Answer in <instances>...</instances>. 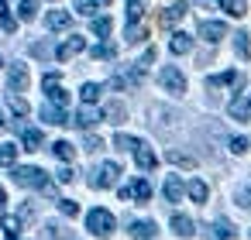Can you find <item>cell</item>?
<instances>
[{
    "mask_svg": "<svg viewBox=\"0 0 251 240\" xmlns=\"http://www.w3.org/2000/svg\"><path fill=\"white\" fill-rule=\"evenodd\" d=\"M200 38L210 42V45H217L220 38H227V24L224 21H203L200 24Z\"/></svg>",
    "mask_w": 251,
    "mask_h": 240,
    "instance_id": "6",
    "label": "cell"
},
{
    "mask_svg": "<svg viewBox=\"0 0 251 240\" xmlns=\"http://www.w3.org/2000/svg\"><path fill=\"white\" fill-rule=\"evenodd\" d=\"M117 175H121V165H117V161H103V165L93 172L90 189H110V185H117Z\"/></svg>",
    "mask_w": 251,
    "mask_h": 240,
    "instance_id": "3",
    "label": "cell"
},
{
    "mask_svg": "<svg viewBox=\"0 0 251 240\" xmlns=\"http://www.w3.org/2000/svg\"><path fill=\"white\" fill-rule=\"evenodd\" d=\"M42 86H45V96H49L52 107H66V103H69V93H66L59 83H42Z\"/></svg>",
    "mask_w": 251,
    "mask_h": 240,
    "instance_id": "18",
    "label": "cell"
},
{
    "mask_svg": "<svg viewBox=\"0 0 251 240\" xmlns=\"http://www.w3.org/2000/svg\"><path fill=\"white\" fill-rule=\"evenodd\" d=\"M220 7H224L230 18H244V4H241V0H220Z\"/></svg>",
    "mask_w": 251,
    "mask_h": 240,
    "instance_id": "41",
    "label": "cell"
},
{
    "mask_svg": "<svg viewBox=\"0 0 251 240\" xmlns=\"http://www.w3.org/2000/svg\"><path fill=\"white\" fill-rule=\"evenodd\" d=\"M76 175H73V168H59V182H73Z\"/></svg>",
    "mask_w": 251,
    "mask_h": 240,
    "instance_id": "49",
    "label": "cell"
},
{
    "mask_svg": "<svg viewBox=\"0 0 251 240\" xmlns=\"http://www.w3.org/2000/svg\"><path fill=\"white\" fill-rule=\"evenodd\" d=\"M145 35H148V31H145L141 24H127V35H124V38H127V45H141Z\"/></svg>",
    "mask_w": 251,
    "mask_h": 240,
    "instance_id": "35",
    "label": "cell"
},
{
    "mask_svg": "<svg viewBox=\"0 0 251 240\" xmlns=\"http://www.w3.org/2000/svg\"><path fill=\"white\" fill-rule=\"evenodd\" d=\"M110 28H114V24H110V18H93V35L107 38V35H110Z\"/></svg>",
    "mask_w": 251,
    "mask_h": 240,
    "instance_id": "42",
    "label": "cell"
},
{
    "mask_svg": "<svg viewBox=\"0 0 251 240\" xmlns=\"http://www.w3.org/2000/svg\"><path fill=\"white\" fill-rule=\"evenodd\" d=\"M227 113H230L234 120H251V100H244V96H234V100L227 103Z\"/></svg>",
    "mask_w": 251,
    "mask_h": 240,
    "instance_id": "12",
    "label": "cell"
},
{
    "mask_svg": "<svg viewBox=\"0 0 251 240\" xmlns=\"http://www.w3.org/2000/svg\"><path fill=\"white\" fill-rule=\"evenodd\" d=\"M141 79H145V65L127 69V72H117V76L110 79V86H114V89H127V86H141Z\"/></svg>",
    "mask_w": 251,
    "mask_h": 240,
    "instance_id": "5",
    "label": "cell"
},
{
    "mask_svg": "<svg viewBox=\"0 0 251 240\" xmlns=\"http://www.w3.org/2000/svg\"><path fill=\"white\" fill-rule=\"evenodd\" d=\"M83 48H86V42H83L79 35H73L69 42H62V45L55 48V59H59V62H69V59H73V55H79Z\"/></svg>",
    "mask_w": 251,
    "mask_h": 240,
    "instance_id": "9",
    "label": "cell"
},
{
    "mask_svg": "<svg viewBox=\"0 0 251 240\" xmlns=\"http://www.w3.org/2000/svg\"><path fill=\"white\" fill-rule=\"evenodd\" d=\"M182 192H186L182 178H179V175H169V178H165V199H169V202H182Z\"/></svg>",
    "mask_w": 251,
    "mask_h": 240,
    "instance_id": "19",
    "label": "cell"
},
{
    "mask_svg": "<svg viewBox=\"0 0 251 240\" xmlns=\"http://www.w3.org/2000/svg\"><path fill=\"white\" fill-rule=\"evenodd\" d=\"M97 4H100V0H76V11H79V14H86V18H93V14L100 11Z\"/></svg>",
    "mask_w": 251,
    "mask_h": 240,
    "instance_id": "43",
    "label": "cell"
},
{
    "mask_svg": "<svg viewBox=\"0 0 251 240\" xmlns=\"http://www.w3.org/2000/svg\"><path fill=\"white\" fill-rule=\"evenodd\" d=\"M165 158H169L172 165H179V168H193V165H196V158H189V154H182V151H169Z\"/></svg>",
    "mask_w": 251,
    "mask_h": 240,
    "instance_id": "37",
    "label": "cell"
},
{
    "mask_svg": "<svg viewBox=\"0 0 251 240\" xmlns=\"http://www.w3.org/2000/svg\"><path fill=\"white\" fill-rule=\"evenodd\" d=\"M100 93H103V86H97V83H83V89H79V100L90 107V103H97V100H100Z\"/></svg>",
    "mask_w": 251,
    "mask_h": 240,
    "instance_id": "27",
    "label": "cell"
},
{
    "mask_svg": "<svg viewBox=\"0 0 251 240\" xmlns=\"http://www.w3.org/2000/svg\"><path fill=\"white\" fill-rule=\"evenodd\" d=\"M52 151H55V158H62V161H73V154H76V148H73L69 141H55Z\"/></svg>",
    "mask_w": 251,
    "mask_h": 240,
    "instance_id": "34",
    "label": "cell"
},
{
    "mask_svg": "<svg viewBox=\"0 0 251 240\" xmlns=\"http://www.w3.org/2000/svg\"><path fill=\"white\" fill-rule=\"evenodd\" d=\"M4 202H7V192H4V185H0V209H4Z\"/></svg>",
    "mask_w": 251,
    "mask_h": 240,
    "instance_id": "50",
    "label": "cell"
},
{
    "mask_svg": "<svg viewBox=\"0 0 251 240\" xmlns=\"http://www.w3.org/2000/svg\"><path fill=\"white\" fill-rule=\"evenodd\" d=\"M172 233H176V237H193V233H196V223H193L186 213H176V216H172Z\"/></svg>",
    "mask_w": 251,
    "mask_h": 240,
    "instance_id": "17",
    "label": "cell"
},
{
    "mask_svg": "<svg viewBox=\"0 0 251 240\" xmlns=\"http://www.w3.org/2000/svg\"><path fill=\"white\" fill-rule=\"evenodd\" d=\"M69 24H73V14H69V11H52V14L45 18V28H49V31H66Z\"/></svg>",
    "mask_w": 251,
    "mask_h": 240,
    "instance_id": "14",
    "label": "cell"
},
{
    "mask_svg": "<svg viewBox=\"0 0 251 240\" xmlns=\"http://www.w3.org/2000/svg\"><path fill=\"white\" fill-rule=\"evenodd\" d=\"M100 120H103V113H97V110H90V107H83V110H79V113L73 117V124H76V127H83V131L97 127Z\"/></svg>",
    "mask_w": 251,
    "mask_h": 240,
    "instance_id": "16",
    "label": "cell"
},
{
    "mask_svg": "<svg viewBox=\"0 0 251 240\" xmlns=\"http://www.w3.org/2000/svg\"><path fill=\"white\" fill-rule=\"evenodd\" d=\"M234 52H237V59H251V35L248 31L234 35Z\"/></svg>",
    "mask_w": 251,
    "mask_h": 240,
    "instance_id": "24",
    "label": "cell"
},
{
    "mask_svg": "<svg viewBox=\"0 0 251 240\" xmlns=\"http://www.w3.org/2000/svg\"><path fill=\"white\" fill-rule=\"evenodd\" d=\"M100 148H103V141H100V137H93V134L83 141V151H100Z\"/></svg>",
    "mask_w": 251,
    "mask_h": 240,
    "instance_id": "47",
    "label": "cell"
},
{
    "mask_svg": "<svg viewBox=\"0 0 251 240\" xmlns=\"http://www.w3.org/2000/svg\"><path fill=\"white\" fill-rule=\"evenodd\" d=\"M100 4H110V0H100Z\"/></svg>",
    "mask_w": 251,
    "mask_h": 240,
    "instance_id": "54",
    "label": "cell"
},
{
    "mask_svg": "<svg viewBox=\"0 0 251 240\" xmlns=\"http://www.w3.org/2000/svg\"><path fill=\"white\" fill-rule=\"evenodd\" d=\"M7 127V120H4V110H0V131H4Z\"/></svg>",
    "mask_w": 251,
    "mask_h": 240,
    "instance_id": "52",
    "label": "cell"
},
{
    "mask_svg": "<svg viewBox=\"0 0 251 240\" xmlns=\"http://www.w3.org/2000/svg\"><path fill=\"white\" fill-rule=\"evenodd\" d=\"M217 86H244V76L237 72V69H227V72H220V76H210L206 79V89H217Z\"/></svg>",
    "mask_w": 251,
    "mask_h": 240,
    "instance_id": "7",
    "label": "cell"
},
{
    "mask_svg": "<svg viewBox=\"0 0 251 240\" xmlns=\"http://www.w3.org/2000/svg\"><path fill=\"white\" fill-rule=\"evenodd\" d=\"M38 18V0H21V21H35Z\"/></svg>",
    "mask_w": 251,
    "mask_h": 240,
    "instance_id": "40",
    "label": "cell"
},
{
    "mask_svg": "<svg viewBox=\"0 0 251 240\" xmlns=\"http://www.w3.org/2000/svg\"><path fill=\"white\" fill-rule=\"evenodd\" d=\"M134 161H138V168H145V172H151L155 165H158V158H155V151H148L145 144L134 151Z\"/></svg>",
    "mask_w": 251,
    "mask_h": 240,
    "instance_id": "25",
    "label": "cell"
},
{
    "mask_svg": "<svg viewBox=\"0 0 251 240\" xmlns=\"http://www.w3.org/2000/svg\"><path fill=\"white\" fill-rule=\"evenodd\" d=\"M155 223L151 219H138V223H131V237H138V240H148V237H155Z\"/></svg>",
    "mask_w": 251,
    "mask_h": 240,
    "instance_id": "26",
    "label": "cell"
},
{
    "mask_svg": "<svg viewBox=\"0 0 251 240\" xmlns=\"http://www.w3.org/2000/svg\"><path fill=\"white\" fill-rule=\"evenodd\" d=\"M42 120H45V124H52V127H66V124H73V117H69L62 107H52V103H45V107H42Z\"/></svg>",
    "mask_w": 251,
    "mask_h": 240,
    "instance_id": "10",
    "label": "cell"
},
{
    "mask_svg": "<svg viewBox=\"0 0 251 240\" xmlns=\"http://www.w3.org/2000/svg\"><path fill=\"white\" fill-rule=\"evenodd\" d=\"M100 113H103V120H110V124H124V117H127V107H124L121 100H110V103H107Z\"/></svg>",
    "mask_w": 251,
    "mask_h": 240,
    "instance_id": "15",
    "label": "cell"
},
{
    "mask_svg": "<svg viewBox=\"0 0 251 240\" xmlns=\"http://www.w3.org/2000/svg\"><path fill=\"white\" fill-rule=\"evenodd\" d=\"M121 199H138V202H148V199H151V185H148L145 178H138V182H131V185H124V189H121Z\"/></svg>",
    "mask_w": 251,
    "mask_h": 240,
    "instance_id": "8",
    "label": "cell"
},
{
    "mask_svg": "<svg viewBox=\"0 0 251 240\" xmlns=\"http://www.w3.org/2000/svg\"><path fill=\"white\" fill-rule=\"evenodd\" d=\"M59 213L69 216V219H76V216H79V202H76V199H59Z\"/></svg>",
    "mask_w": 251,
    "mask_h": 240,
    "instance_id": "38",
    "label": "cell"
},
{
    "mask_svg": "<svg viewBox=\"0 0 251 240\" xmlns=\"http://www.w3.org/2000/svg\"><path fill=\"white\" fill-rule=\"evenodd\" d=\"M0 24H4V31H7V35H14V31H18V21H14L11 14H0Z\"/></svg>",
    "mask_w": 251,
    "mask_h": 240,
    "instance_id": "46",
    "label": "cell"
},
{
    "mask_svg": "<svg viewBox=\"0 0 251 240\" xmlns=\"http://www.w3.org/2000/svg\"><path fill=\"white\" fill-rule=\"evenodd\" d=\"M186 192H189V199H193V202H206V182L193 178V182L186 185Z\"/></svg>",
    "mask_w": 251,
    "mask_h": 240,
    "instance_id": "28",
    "label": "cell"
},
{
    "mask_svg": "<svg viewBox=\"0 0 251 240\" xmlns=\"http://www.w3.org/2000/svg\"><path fill=\"white\" fill-rule=\"evenodd\" d=\"M14 182L25 185V189H45V185H49L45 172L35 168V165H21V168H14Z\"/></svg>",
    "mask_w": 251,
    "mask_h": 240,
    "instance_id": "2",
    "label": "cell"
},
{
    "mask_svg": "<svg viewBox=\"0 0 251 240\" xmlns=\"http://www.w3.org/2000/svg\"><path fill=\"white\" fill-rule=\"evenodd\" d=\"M21 219H25V223H28V219H35V206H31V202H25V206H21Z\"/></svg>",
    "mask_w": 251,
    "mask_h": 240,
    "instance_id": "48",
    "label": "cell"
},
{
    "mask_svg": "<svg viewBox=\"0 0 251 240\" xmlns=\"http://www.w3.org/2000/svg\"><path fill=\"white\" fill-rule=\"evenodd\" d=\"M42 131H35V127H25L21 131V144H25V151H42Z\"/></svg>",
    "mask_w": 251,
    "mask_h": 240,
    "instance_id": "21",
    "label": "cell"
},
{
    "mask_svg": "<svg viewBox=\"0 0 251 240\" xmlns=\"http://www.w3.org/2000/svg\"><path fill=\"white\" fill-rule=\"evenodd\" d=\"M7 107H11V110H14L18 117H28V110H31V107H28V100H25V96H18V93H11Z\"/></svg>",
    "mask_w": 251,
    "mask_h": 240,
    "instance_id": "32",
    "label": "cell"
},
{
    "mask_svg": "<svg viewBox=\"0 0 251 240\" xmlns=\"http://www.w3.org/2000/svg\"><path fill=\"white\" fill-rule=\"evenodd\" d=\"M0 14H7V0H0Z\"/></svg>",
    "mask_w": 251,
    "mask_h": 240,
    "instance_id": "51",
    "label": "cell"
},
{
    "mask_svg": "<svg viewBox=\"0 0 251 240\" xmlns=\"http://www.w3.org/2000/svg\"><path fill=\"white\" fill-rule=\"evenodd\" d=\"M114 144H117L121 151H138V148H141V141H138V137H131V134H117V137H114Z\"/></svg>",
    "mask_w": 251,
    "mask_h": 240,
    "instance_id": "33",
    "label": "cell"
},
{
    "mask_svg": "<svg viewBox=\"0 0 251 240\" xmlns=\"http://www.w3.org/2000/svg\"><path fill=\"white\" fill-rule=\"evenodd\" d=\"M210 233H213L217 240H237V230H234V223H230V219H224V216H217V219H213Z\"/></svg>",
    "mask_w": 251,
    "mask_h": 240,
    "instance_id": "13",
    "label": "cell"
},
{
    "mask_svg": "<svg viewBox=\"0 0 251 240\" xmlns=\"http://www.w3.org/2000/svg\"><path fill=\"white\" fill-rule=\"evenodd\" d=\"M234 199H237V206H244V209H251V178L237 185V192H234Z\"/></svg>",
    "mask_w": 251,
    "mask_h": 240,
    "instance_id": "29",
    "label": "cell"
},
{
    "mask_svg": "<svg viewBox=\"0 0 251 240\" xmlns=\"http://www.w3.org/2000/svg\"><path fill=\"white\" fill-rule=\"evenodd\" d=\"M158 83H162L169 93H176V96H182V93H186V76H182L176 65H162V72H158Z\"/></svg>",
    "mask_w": 251,
    "mask_h": 240,
    "instance_id": "4",
    "label": "cell"
},
{
    "mask_svg": "<svg viewBox=\"0 0 251 240\" xmlns=\"http://www.w3.org/2000/svg\"><path fill=\"white\" fill-rule=\"evenodd\" d=\"M93 59H117V45H110V42H100V45L93 48Z\"/></svg>",
    "mask_w": 251,
    "mask_h": 240,
    "instance_id": "36",
    "label": "cell"
},
{
    "mask_svg": "<svg viewBox=\"0 0 251 240\" xmlns=\"http://www.w3.org/2000/svg\"><path fill=\"white\" fill-rule=\"evenodd\" d=\"M186 14H189V4H186V0H176V4L162 14V28H172V24H176V21H182Z\"/></svg>",
    "mask_w": 251,
    "mask_h": 240,
    "instance_id": "11",
    "label": "cell"
},
{
    "mask_svg": "<svg viewBox=\"0 0 251 240\" xmlns=\"http://www.w3.org/2000/svg\"><path fill=\"white\" fill-rule=\"evenodd\" d=\"M31 55H35V59H49V55H52V45H49V42H35V45H31Z\"/></svg>",
    "mask_w": 251,
    "mask_h": 240,
    "instance_id": "44",
    "label": "cell"
},
{
    "mask_svg": "<svg viewBox=\"0 0 251 240\" xmlns=\"http://www.w3.org/2000/svg\"><path fill=\"white\" fill-rule=\"evenodd\" d=\"M124 11H127V21H131V24H138V21L145 18V4H141V0H127Z\"/></svg>",
    "mask_w": 251,
    "mask_h": 240,
    "instance_id": "31",
    "label": "cell"
},
{
    "mask_svg": "<svg viewBox=\"0 0 251 240\" xmlns=\"http://www.w3.org/2000/svg\"><path fill=\"white\" fill-rule=\"evenodd\" d=\"M248 148H251V141H248V137H230V151H234V154H244Z\"/></svg>",
    "mask_w": 251,
    "mask_h": 240,
    "instance_id": "45",
    "label": "cell"
},
{
    "mask_svg": "<svg viewBox=\"0 0 251 240\" xmlns=\"http://www.w3.org/2000/svg\"><path fill=\"white\" fill-rule=\"evenodd\" d=\"M45 240H69V233H66L62 223H49L45 226Z\"/></svg>",
    "mask_w": 251,
    "mask_h": 240,
    "instance_id": "39",
    "label": "cell"
},
{
    "mask_svg": "<svg viewBox=\"0 0 251 240\" xmlns=\"http://www.w3.org/2000/svg\"><path fill=\"white\" fill-rule=\"evenodd\" d=\"M0 226H4V233H7L11 240H18V237H21L25 219H21V216H0Z\"/></svg>",
    "mask_w": 251,
    "mask_h": 240,
    "instance_id": "23",
    "label": "cell"
},
{
    "mask_svg": "<svg viewBox=\"0 0 251 240\" xmlns=\"http://www.w3.org/2000/svg\"><path fill=\"white\" fill-rule=\"evenodd\" d=\"M18 161V144H4L0 148V168H11Z\"/></svg>",
    "mask_w": 251,
    "mask_h": 240,
    "instance_id": "30",
    "label": "cell"
},
{
    "mask_svg": "<svg viewBox=\"0 0 251 240\" xmlns=\"http://www.w3.org/2000/svg\"><path fill=\"white\" fill-rule=\"evenodd\" d=\"M0 69H4V55H0Z\"/></svg>",
    "mask_w": 251,
    "mask_h": 240,
    "instance_id": "53",
    "label": "cell"
},
{
    "mask_svg": "<svg viewBox=\"0 0 251 240\" xmlns=\"http://www.w3.org/2000/svg\"><path fill=\"white\" fill-rule=\"evenodd\" d=\"M114 226H117L114 213H107V209H100V206L86 213V230H90L93 237H110V233H114Z\"/></svg>",
    "mask_w": 251,
    "mask_h": 240,
    "instance_id": "1",
    "label": "cell"
},
{
    "mask_svg": "<svg viewBox=\"0 0 251 240\" xmlns=\"http://www.w3.org/2000/svg\"><path fill=\"white\" fill-rule=\"evenodd\" d=\"M7 83H11V89H28V69L25 65H11V72H7Z\"/></svg>",
    "mask_w": 251,
    "mask_h": 240,
    "instance_id": "20",
    "label": "cell"
},
{
    "mask_svg": "<svg viewBox=\"0 0 251 240\" xmlns=\"http://www.w3.org/2000/svg\"><path fill=\"white\" fill-rule=\"evenodd\" d=\"M169 48H172V55H186V52L193 48V38H189L186 31H176L172 42H169Z\"/></svg>",
    "mask_w": 251,
    "mask_h": 240,
    "instance_id": "22",
    "label": "cell"
}]
</instances>
